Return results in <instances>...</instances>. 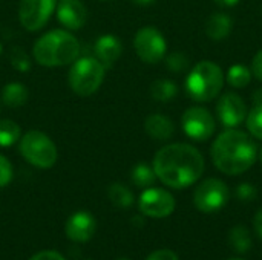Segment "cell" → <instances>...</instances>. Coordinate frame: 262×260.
Segmentation results:
<instances>
[{"mask_svg":"<svg viewBox=\"0 0 262 260\" xmlns=\"http://www.w3.org/2000/svg\"><path fill=\"white\" fill-rule=\"evenodd\" d=\"M157 178L170 188H187L204 173V158L190 144L175 143L160 149L154 158Z\"/></svg>","mask_w":262,"mask_h":260,"instance_id":"1","label":"cell"},{"mask_svg":"<svg viewBox=\"0 0 262 260\" xmlns=\"http://www.w3.org/2000/svg\"><path fill=\"white\" fill-rule=\"evenodd\" d=\"M210 155L215 167L220 172L236 176L247 172L255 164L258 149L246 132L229 129L215 139Z\"/></svg>","mask_w":262,"mask_h":260,"instance_id":"2","label":"cell"},{"mask_svg":"<svg viewBox=\"0 0 262 260\" xmlns=\"http://www.w3.org/2000/svg\"><path fill=\"white\" fill-rule=\"evenodd\" d=\"M32 54L37 63L45 67L66 66L77 60L80 43L69 31L54 29L35 41Z\"/></svg>","mask_w":262,"mask_h":260,"instance_id":"3","label":"cell"},{"mask_svg":"<svg viewBox=\"0 0 262 260\" xmlns=\"http://www.w3.org/2000/svg\"><path fill=\"white\" fill-rule=\"evenodd\" d=\"M224 86L223 69L209 60L200 61L193 66L186 78L187 95L198 103H207L215 100Z\"/></svg>","mask_w":262,"mask_h":260,"instance_id":"4","label":"cell"},{"mask_svg":"<svg viewBox=\"0 0 262 260\" xmlns=\"http://www.w3.org/2000/svg\"><path fill=\"white\" fill-rule=\"evenodd\" d=\"M106 67L97 57L77 58L69 70V86L80 97H89L95 93L103 80Z\"/></svg>","mask_w":262,"mask_h":260,"instance_id":"5","label":"cell"},{"mask_svg":"<svg viewBox=\"0 0 262 260\" xmlns=\"http://www.w3.org/2000/svg\"><path fill=\"white\" fill-rule=\"evenodd\" d=\"M20 153L21 156L38 169H51L58 158L57 147L54 141L38 130L26 132L20 139Z\"/></svg>","mask_w":262,"mask_h":260,"instance_id":"6","label":"cell"},{"mask_svg":"<svg viewBox=\"0 0 262 260\" xmlns=\"http://www.w3.org/2000/svg\"><path fill=\"white\" fill-rule=\"evenodd\" d=\"M229 187L216 178H209L203 181L195 193H193V204L203 213H216L226 207L229 202Z\"/></svg>","mask_w":262,"mask_h":260,"instance_id":"7","label":"cell"},{"mask_svg":"<svg viewBox=\"0 0 262 260\" xmlns=\"http://www.w3.org/2000/svg\"><path fill=\"white\" fill-rule=\"evenodd\" d=\"M134 48L137 55L147 64L161 61L167 51V43L163 34L154 26H144L138 29L134 38Z\"/></svg>","mask_w":262,"mask_h":260,"instance_id":"8","label":"cell"},{"mask_svg":"<svg viewBox=\"0 0 262 260\" xmlns=\"http://www.w3.org/2000/svg\"><path fill=\"white\" fill-rule=\"evenodd\" d=\"M57 0H20L18 18L25 29L34 32L41 29L51 18Z\"/></svg>","mask_w":262,"mask_h":260,"instance_id":"9","label":"cell"},{"mask_svg":"<svg viewBox=\"0 0 262 260\" xmlns=\"http://www.w3.org/2000/svg\"><path fill=\"white\" fill-rule=\"evenodd\" d=\"M138 208L144 216L163 219L173 213L175 210V198L164 188H146L140 199Z\"/></svg>","mask_w":262,"mask_h":260,"instance_id":"10","label":"cell"},{"mask_svg":"<svg viewBox=\"0 0 262 260\" xmlns=\"http://www.w3.org/2000/svg\"><path fill=\"white\" fill-rule=\"evenodd\" d=\"M183 130L193 141H207L215 132V118L204 107H190L183 115Z\"/></svg>","mask_w":262,"mask_h":260,"instance_id":"11","label":"cell"},{"mask_svg":"<svg viewBox=\"0 0 262 260\" xmlns=\"http://www.w3.org/2000/svg\"><path fill=\"white\" fill-rule=\"evenodd\" d=\"M216 113L224 127L236 129L247 118V106L239 95L229 92L218 100Z\"/></svg>","mask_w":262,"mask_h":260,"instance_id":"12","label":"cell"},{"mask_svg":"<svg viewBox=\"0 0 262 260\" xmlns=\"http://www.w3.org/2000/svg\"><path fill=\"white\" fill-rule=\"evenodd\" d=\"M66 236L74 242H88L97 230L95 218L89 211H77L66 222Z\"/></svg>","mask_w":262,"mask_h":260,"instance_id":"13","label":"cell"},{"mask_svg":"<svg viewBox=\"0 0 262 260\" xmlns=\"http://www.w3.org/2000/svg\"><path fill=\"white\" fill-rule=\"evenodd\" d=\"M86 6L80 0H61L57 6V18L66 29H80L86 23Z\"/></svg>","mask_w":262,"mask_h":260,"instance_id":"14","label":"cell"},{"mask_svg":"<svg viewBox=\"0 0 262 260\" xmlns=\"http://www.w3.org/2000/svg\"><path fill=\"white\" fill-rule=\"evenodd\" d=\"M94 52H95L97 58L101 61V64L106 69H109L120 58V55L123 52V44H121V41H120V38L117 35L104 34L95 41Z\"/></svg>","mask_w":262,"mask_h":260,"instance_id":"15","label":"cell"},{"mask_svg":"<svg viewBox=\"0 0 262 260\" xmlns=\"http://www.w3.org/2000/svg\"><path fill=\"white\" fill-rule=\"evenodd\" d=\"M144 129H146L147 135L152 139H157V141L170 139L173 132H175V126H173L172 120L164 116V115H160V113L149 115L146 118Z\"/></svg>","mask_w":262,"mask_h":260,"instance_id":"16","label":"cell"},{"mask_svg":"<svg viewBox=\"0 0 262 260\" xmlns=\"http://www.w3.org/2000/svg\"><path fill=\"white\" fill-rule=\"evenodd\" d=\"M232 28H233V20L230 15L224 12L212 14L206 21V34L210 40L215 41H221L227 38L232 32Z\"/></svg>","mask_w":262,"mask_h":260,"instance_id":"17","label":"cell"},{"mask_svg":"<svg viewBox=\"0 0 262 260\" xmlns=\"http://www.w3.org/2000/svg\"><path fill=\"white\" fill-rule=\"evenodd\" d=\"M28 100V90L21 83H8L2 89V101L8 107H20Z\"/></svg>","mask_w":262,"mask_h":260,"instance_id":"18","label":"cell"},{"mask_svg":"<svg viewBox=\"0 0 262 260\" xmlns=\"http://www.w3.org/2000/svg\"><path fill=\"white\" fill-rule=\"evenodd\" d=\"M177 93H178V87L172 80L161 78V80L154 81L150 86L152 98L157 101H161V103H167V101L173 100Z\"/></svg>","mask_w":262,"mask_h":260,"instance_id":"19","label":"cell"},{"mask_svg":"<svg viewBox=\"0 0 262 260\" xmlns=\"http://www.w3.org/2000/svg\"><path fill=\"white\" fill-rule=\"evenodd\" d=\"M130 179H132V182H134L137 187H140V188H149L150 185L155 184L157 175H155L154 167H150V166L146 164V162H140V164H137V166L132 169Z\"/></svg>","mask_w":262,"mask_h":260,"instance_id":"20","label":"cell"},{"mask_svg":"<svg viewBox=\"0 0 262 260\" xmlns=\"http://www.w3.org/2000/svg\"><path fill=\"white\" fill-rule=\"evenodd\" d=\"M230 239V245L232 248L239 253V254H246L250 248H252V238L249 230L244 225H236L230 230L229 234Z\"/></svg>","mask_w":262,"mask_h":260,"instance_id":"21","label":"cell"},{"mask_svg":"<svg viewBox=\"0 0 262 260\" xmlns=\"http://www.w3.org/2000/svg\"><path fill=\"white\" fill-rule=\"evenodd\" d=\"M109 199L117 208H130L134 204L132 192L123 184H112L109 187Z\"/></svg>","mask_w":262,"mask_h":260,"instance_id":"22","label":"cell"},{"mask_svg":"<svg viewBox=\"0 0 262 260\" xmlns=\"http://www.w3.org/2000/svg\"><path fill=\"white\" fill-rule=\"evenodd\" d=\"M21 136L20 126L11 120H0V147H11Z\"/></svg>","mask_w":262,"mask_h":260,"instance_id":"23","label":"cell"},{"mask_svg":"<svg viewBox=\"0 0 262 260\" xmlns=\"http://www.w3.org/2000/svg\"><path fill=\"white\" fill-rule=\"evenodd\" d=\"M227 81L236 89H244L252 81V70L244 64H233L227 72Z\"/></svg>","mask_w":262,"mask_h":260,"instance_id":"24","label":"cell"},{"mask_svg":"<svg viewBox=\"0 0 262 260\" xmlns=\"http://www.w3.org/2000/svg\"><path fill=\"white\" fill-rule=\"evenodd\" d=\"M247 130L258 139H262V104H256L246 118Z\"/></svg>","mask_w":262,"mask_h":260,"instance_id":"25","label":"cell"},{"mask_svg":"<svg viewBox=\"0 0 262 260\" xmlns=\"http://www.w3.org/2000/svg\"><path fill=\"white\" fill-rule=\"evenodd\" d=\"M9 60H11L12 67L17 69L18 72H28L31 69V60H29L28 54L20 46H14L11 49Z\"/></svg>","mask_w":262,"mask_h":260,"instance_id":"26","label":"cell"},{"mask_svg":"<svg viewBox=\"0 0 262 260\" xmlns=\"http://www.w3.org/2000/svg\"><path fill=\"white\" fill-rule=\"evenodd\" d=\"M166 64L172 72H183L189 67V60L183 52H173L166 58Z\"/></svg>","mask_w":262,"mask_h":260,"instance_id":"27","label":"cell"},{"mask_svg":"<svg viewBox=\"0 0 262 260\" xmlns=\"http://www.w3.org/2000/svg\"><path fill=\"white\" fill-rule=\"evenodd\" d=\"M258 196V190L255 185L249 184V182H244V184H239L236 187V198L243 202H250V201H255Z\"/></svg>","mask_w":262,"mask_h":260,"instance_id":"28","label":"cell"},{"mask_svg":"<svg viewBox=\"0 0 262 260\" xmlns=\"http://www.w3.org/2000/svg\"><path fill=\"white\" fill-rule=\"evenodd\" d=\"M12 179V166L8 161V158H5L3 155H0V188L6 187Z\"/></svg>","mask_w":262,"mask_h":260,"instance_id":"29","label":"cell"},{"mask_svg":"<svg viewBox=\"0 0 262 260\" xmlns=\"http://www.w3.org/2000/svg\"><path fill=\"white\" fill-rule=\"evenodd\" d=\"M29 260H66L58 251L55 250H45L37 254H34Z\"/></svg>","mask_w":262,"mask_h":260,"instance_id":"30","label":"cell"},{"mask_svg":"<svg viewBox=\"0 0 262 260\" xmlns=\"http://www.w3.org/2000/svg\"><path fill=\"white\" fill-rule=\"evenodd\" d=\"M146 260H180L172 250H157Z\"/></svg>","mask_w":262,"mask_h":260,"instance_id":"31","label":"cell"},{"mask_svg":"<svg viewBox=\"0 0 262 260\" xmlns=\"http://www.w3.org/2000/svg\"><path fill=\"white\" fill-rule=\"evenodd\" d=\"M252 72L258 80L262 81V49L255 55V58L252 61Z\"/></svg>","mask_w":262,"mask_h":260,"instance_id":"32","label":"cell"},{"mask_svg":"<svg viewBox=\"0 0 262 260\" xmlns=\"http://www.w3.org/2000/svg\"><path fill=\"white\" fill-rule=\"evenodd\" d=\"M253 225H255V231H256V234H258V236L262 239V208L258 211V213H256Z\"/></svg>","mask_w":262,"mask_h":260,"instance_id":"33","label":"cell"},{"mask_svg":"<svg viewBox=\"0 0 262 260\" xmlns=\"http://www.w3.org/2000/svg\"><path fill=\"white\" fill-rule=\"evenodd\" d=\"M215 3H218L220 6H235V5H238L239 3V0H213Z\"/></svg>","mask_w":262,"mask_h":260,"instance_id":"34","label":"cell"},{"mask_svg":"<svg viewBox=\"0 0 262 260\" xmlns=\"http://www.w3.org/2000/svg\"><path fill=\"white\" fill-rule=\"evenodd\" d=\"M253 100H255V104H262V89H259V90H256V92H255Z\"/></svg>","mask_w":262,"mask_h":260,"instance_id":"35","label":"cell"},{"mask_svg":"<svg viewBox=\"0 0 262 260\" xmlns=\"http://www.w3.org/2000/svg\"><path fill=\"white\" fill-rule=\"evenodd\" d=\"M135 5H140V6H147V5H150V3H154L155 0H132Z\"/></svg>","mask_w":262,"mask_h":260,"instance_id":"36","label":"cell"},{"mask_svg":"<svg viewBox=\"0 0 262 260\" xmlns=\"http://www.w3.org/2000/svg\"><path fill=\"white\" fill-rule=\"evenodd\" d=\"M259 159H261V162H262V149H261V152H259Z\"/></svg>","mask_w":262,"mask_h":260,"instance_id":"37","label":"cell"},{"mask_svg":"<svg viewBox=\"0 0 262 260\" xmlns=\"http://www.w3.org/2000/svg\"><path fill=\"white\" fill-rule=\"evenodd\" d=\"M0 54H2V43H0Z\"/></svg>","mask_w":262,"mask_h":260,"instance_id":"38","label":"cell"},{"mask_svg":"<svg viewBox=\"0 0 262 260\" xmlns=\"http://www.w3.org/2000/svg\"><path fill=\"white\" fill-rule=\"evenodd\" d=\"M229 260H244V259H229Z\"/></svg>","mask_w":262,"mask_h":260,"instance_id":"39","label":"cell"},{"mask_svg":"<svg viewBox=\"0 0 262 260\" xmlns=\"http://www.w3.org/2000/svg\"><path fill=\"white\" fill-rule=\"evenodd\" d=\"M115 260H129V259H115Z\"/></svg>","mask_w":262,"mask_h":260,"instance_id":"40","label":"cell"}]
</instances>
